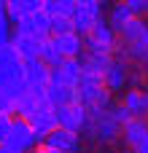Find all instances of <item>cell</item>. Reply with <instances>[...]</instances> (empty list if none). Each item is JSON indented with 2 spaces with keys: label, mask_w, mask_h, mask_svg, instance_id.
<instances>
[{
  "label": "cell",
  "mask_w": 148,
  "mask_h": 153,
  "mask_svg": "<svg viewBox=\"0 0 148 153\" xmlns=\"http://www.w3.org/2000/svg\"><path fill=\"white\" fill-rule=\"evenodd\" d=\"M54 40H57V48L62 51V56H81L84 54V35H78L75 30L54 35Z\"/></svg>",
  "instance_id": "9a60e30c"
},
{
  "label": "cell",
  "mask_w": 148,
  "mask_h": 153,
  "mask_svg": "<svg viewBox=\"0 0 148 153\" xmlns=\"http://www.w3.org/2000/svg\"><path fill=\"white\" fill-rule=\"evenodd\" d=\"M116 46H119V32L105 22V16L97 19L92 24V30L84 35V51H108V54H113Z\"/></svg>",
  "instance_id": "277c9868"
},
{
  "label": "cell",
  "mask_w": 148,
  "mask_h": 153,
  "mask_svg": "<svg viewBox=\"0 0 148 153\" xmlns=\"http://www.w3.org/2000/svg\"><path fill=\"white\" fill-rule=\"evenodd\" d=\"M57 67H59L62 78H65L67 83H75L78 75H81V70H84V67H81V56H65Z\"/></svg>",
  "instance_id": "d6986e66"
},
{
  "label": "cell",
  "mask_w": 148,
  "mask_h": 153,
  "mask_svg": "<svg viewBox=\"0 0 148 153\" xmlns=\"http://www.w3.org/2000/svg\"><path fill=\"white\" fill-rule=\"evenodd\" d=\"M119 97H121V105L129 110V116H148V97H146L143 89L127 86Z\"/></svg>",
  "instance_id": "4fadbf2b"
},
{
  "label": "cell",
  "mask_w": 148,
  "mask_h": 153,
  "mask_svg": "<svg viewBox=\"0 0 148 153\" xmlns=\"http://www.w3.org/2000/svg\"><path fill=\"white\" fill-rule=\"evenodd\" d=\"M49 30H51V35H62V32H70L73 30V22H70V16L54 13L51 22H49Z\"/></svg>",
  "instance_id": "44dd1931"
},
{
  "label": "cell",
  "mask_w": 148,
  "mask_h": 153,
  "mask_svg": "<svg viewBox=\"0 0 148 153\" xmlns=\"http://www.w3.org/2000/svg\"><path fill=\"white\" fill-rule=\"evenodd\" d=\"M11 121H13V116H11V113H0V143L5 140L8 129H11Z\"/></svg>",
  "instance_id": "cb8c5ba5"
},
{
  "label": "cell",
  "mask_w": 148,
  "mask_h": 153,
  "mask_svg": "<svg viewBox=\"0 0 148 153\" xmlns=\"http://www.w3.org/2000/svg\"><path fill=\"white\" fill-rule=\"evenodd\" d=\"M11 35H13V22L8 19V13H0V46L11 43Z\"/></svg>",
  "instance_id": "7402d4cb"
},
{
  "label": "cell",
  "mask_w": 148,
  "mask_h": 153,
  "mask_svg": "<svg viewBox=\"0 0 148 153\" xmlns=\"http://www.w3.org/2000/svg\"><path fill=\"white\" fill-rule=\"evenodd\" d=\"M105 118H108V121H113V124H119V126H121V124H124V121H127V118H129V110H127V108H124V105H121V102H111V105H108V108H105Z\"/></svg>",
  "instance_id": "ffe728a7"
},
{
  "label": "cell",
  "mask_w": 148,
  "mask_h": 153,
  "mask_svg": "<svg viewBox=\"0 0 148 153\" xmlns=\"http://www.w3.org/2000/svg\"><path fill=\"white\" fill-rule=\"evenodd\" d=\"M54 116H57V126H65L70 132H81L86 118V108L81 102H65V105H54Z\"/></svg>",
  "instance_id": "7c38bea8"
},
{
  "label": "cell",
  "mask_w": 148,
  "mask_h": 153,
  "mask_svg": "<svg viewBox=\"0 0 148 153\" xmlns=\"http://www.w3.org/2000/svg\"><path fill=\"white\" fill-rule=\"evenodd\" d=\"M11 46L16 48V54H19L22 59H32V56L40 54V38L27 35V32H19V30H13V35H11Z\"/></svg>",
  "instance_id": "5bb4252c"
},
{
  "label": "cell",
  "mask_w": 148,
  "mask_h": 153,
  "mask_svg": "<svg viewBox=\"0 0 148 153\" xmlns=\"http://www.w3.org/2000/svg\"><path fill=\"white\" fill-rule=\"evenodd\" d=\"M19 5H22L24 13H27V11H38V8L43 5V0H19Z\"/></svg>",
  "instance_id": "484cf974"
},
{
  "label": "cell",
  "mask_w": 148,
  "mask_h": 153,
  "mask_svg": "<svg viewBox=\"0 0 148 153\" xmlns=\"http://www.w3.org/2000/svg\"><path fill=\"white\" fill-rule=\"evenodd\" d=\"M119 137L127 148H132L138 153H148V118L146 116H129L121 124Z\"/></svg>",
  "instance_id": "52a82bcc"
},
{
  "label": "cell",
  "mask_w": 148,
  "mask_h": 153,
  "mask_svg": "<svg viewBox=\"0 0 148 153\" xmlns=\"http://www.w3.org/2000/svg\"><path fill=\"white\" fill-rule=\"evenodd\" d=\"M38 145L35 134H32V126L24 121V118H13L11 121V129L5 134V140L0 143V151L3 153H24V151H32Z\"/></svg>",
  "instance_id": "3957f363"
},
{
  "label": "cell",
  "mask_w": 148,
  "mask_h": 153,
  "mask_svg": "<svg viewBox=\"0 0 148 153\" xmlns=\"http://www.w3.org/2000/svg\"><path fill=\"white\" fill-rule=\"evenodd\" d=\"M27 124L32 126V134H35V140L40 143V140L46 137V132H51V129L57 126L54 105H49V102L40 97V100H38V105H35V110L27 116Z\"/></svg>",
  "instance_id": "30bf717a"
},
{
  "label": "cell",
  "mask_w": 148,
  "mask_h": 153,
  "mask_svg": "<svg viewBox=\"0 0 148 153\" xmlns=\"http://www.w3.org/2000/svg\"><path fill=\"white\" fill-rule=\"evenodd\" d=\"M129 70H132V62L129 59H124V56H113L111 59V65L105 67V73H102V83H105V89L113 94V97H119L127 86H129Z\"/></svg>",
  "instance_id": "ba28073f"
},
{
  "label": "cell",
  "mask_w": 148,
  "mask_h": 153,
  "mask_svg": "<svg viewBox=\"0 0 148 153\" xmlns=\"http://www.w3.org/2000/svg\"><path fill=\"white\" fill-rule=\"evenodd\" d=\"M0 89L8 91L11 97L27 91L24 78H22V56L16 54L11 43L0 46Z\"/></svg>",
  "instance_id": "6da1fadb"
},
{
  "label": "cell",
  "mask_w": 148,
  "mask_h": 153,
  "mask_svg": "<svg viewBox=\"0 0 148 153\" xmlns=\"http://www.w3.org/2000/svg\"><path fill=\"white\" fill-rule=\"evenodd\" d=\"M49 67H57L65 56H62V51L57 48V40H54V35H49V38H43L40 40V54H38Z\"/></svg>",
  "instance_id": "ac0fdd59"
},
{
  "label": "cell",
  "mask_w": 148,
  "mask_h": 153,
  "mask_svg": "<svg viewBox=\"0 0 148 153\" xmlns=\"http://www.w3.org/2000/svg\"><path fill=\"white\" fill-rule=\"evenodd\" d=\"M0 113H11L13 116V97L8 91H3V89H0Z\"/></svg>",
  "instance_id": "603a6c76"
},
{
  "label": "cell",
  "mask_w": 148,
  "mask_h": 153,
  "mask_svg": "<svg viewBox=\"0 0 148 153\" xmlns=\"http://www.w3.org/2000/svg\"><path fill=\"white\" fill-rule=\"evenodd\" d=\"M143 16L148 19V0H143Z\"/></svg>",
  "instance_id": "4316f807"
},
{
  "label": "cell",
  "mask_w": 148,
  "mask_h": 153,
  "mask_svg": "<svg viewBox=\"0 0 148 153\" xmlns=\"http://www.w3.org/2000/svg\"><path fill=\"white\" fill-rule=\"evenodd\" d=\"M111 59H113V54H108V51H84L81 54V67L84 70H89V73H105V67L111 65Z\"/></svg>",
  "instance_id": "2e32d148"
},
{
  "label": "cell",
  "mask_w": 148,
  "mask_h": 153,
  "mask_svg": "<svg viewBox=\"0 0 148 153\" xmlns=\"http://www.w3.org/2000/svg\"><path fill=\"white\" fill-rule=\"evenodd\" d=\"M119 129H121L119 124H113L108 118H100V121H86L78 134H81V143H86V145H116L119 143Z\"/></svg>",
  "instance_id": "5b68a950"
},
{
  "label": "cell",
  "mask_w": 148,
  "mask_h": 153,
  "mask_svg": "<svg viewBox=\"0 0 148 153\" xmlns=\"http://www.w3.org/2000/svg\"><path fill=\"white\" fill-rule=\"evenodd\" d=\"M49 22H51V16L43 11V8H38V11H27V13H22V19L19 22H13V30H19V32H27V35H35V38H49L51 35V30H49Z\"/></svg>",
  "instance_id": "8fae6325"
},
{
  "label": "cell",
  "mask_w": 148,
  "mask_h": 153,
  "mask_svg": "<svg viewBox=\"0 0 148 153\" xmlns=\"http://www.w3.org/2000/svg\"><path fill=\"white\" fill-rule=\"evenodd\" d=\"M121 3H124L135 16H143V0H121Z\"/></svg>",
  "instance_id": "d4e9b609"
},
{
  "label": "cell",
  "mask_w": 148,
  "mask_h": 153,
  "mask_svg": "<svg viewBox=\"0 0 148 153\" xmlns=\"http://www.w3.org/2000/svg\"><path fill=\"white\" fill-rule=\"evenodd\" d=\"M22 78H24V86H27L30 94L43 97V86H46V81H49V65H46L40 56L22 59Z\"/></svg>",
  "instance_id": "9c48e42d"
},
{
  "label": "cell",
  "mask_w": 148,
  "mask_h": 153,
  "mask_svg": "<svg viewBox=\"0 0 148 153\" xmlns=\"http://www.w3.org/2000/svg\"><path fill=\"white\" fill-rule=\"evenodd\" d=\"M75 89H78V100H81V105H94V108L105 110V108L113 102V94L105 89V83H102V75H100V73L81 70L78 81H75Z\"/></svg>",
  "instance_id": "7a4b0ae2"
},
{
  "label": "cell",
  "mask_w": 148,
  "mask_h": 153,
  "mask_svg": "<svg viewBox=\"0 0 148 153\" xmlns=\"http://www.w3.org/2000/svg\"><path fill=\"white\" fill-rule=\"evenodd\" d=\"M81 145L84 143H81V134L78 132H70L65 126H54L51 132H46V137L35 148H40V151H46V153H73V151H78Z\"/></svg>",
  "instance_id": "8992f818"
},
{
  "label": "cell",
  "mask_w": 148,
  "mask_h": 153,
  "mask_svg": "<svg viewBox=\"0 0 148 153\" xmlns=\"http://www.w3.org/2000/svg\"><path fill=\"white\" fill-rule=\"evenodd\" d=\"M132 16H135V13H132V11H129V8H127L121 0H116V3H108V11H105V22H108V24H111L116 32H119V30H121V27H124V24H127Z\"/></svg>",
  "instance_id": "e0dca14e"
}]
</instances>
